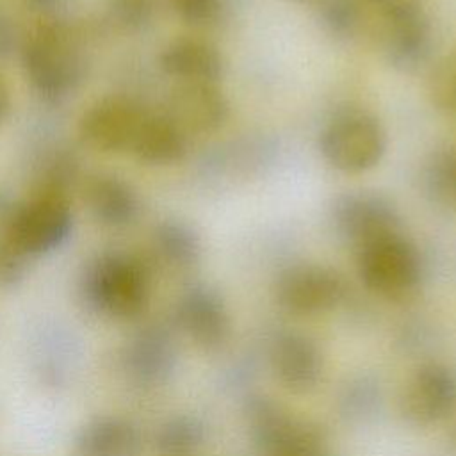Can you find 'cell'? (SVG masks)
<instances>
[{
    "instance_id": "1",
    "label": "cell",
    "mask_w": 456,
    "mask_h": 456,
    "mask_svg": "<svg viewBox=\"0 0 456 456\" xmlns=\"http://www.w3.org/2000/svg\"><path fill=\"white\" fill-rule=\"evenodd\" d=\"M324 160L344 173H363L379 164L387 150V132L369 112L346 110L321 132Z\"/></svg>"
},
{
    "instance_id": "2",
    "label": "cell",
    "mask_w": 456,
    "mask_h": 456,
    "mask_svg": "<svg viewBox=\"0 0 456 456\" xmlns=\"http://www.w3.org/2000/svg\"><path fill=\"white\" fill-rule=\"evenodd\" d=\"M71 226L73 214L64 192L43 189L14 210L5 239L23 255H41L61 246Z\"/></svg>"
},
{
    "instance_id": "3",
    "label": "cell",
    "mask_w": 456,
    "mask_h": 456,
    "mask_svg": "<svg viewBox=\"0 0 456 456\" xmlns=\"http://www.w3.org/2000/svg\"><path fill=\"white\" fill-rule=\"evenodd\" d=\"M358 274L369 290L399 297L417 285L420 256L417 248L397 232L358 249Z\"/></svg>"
},
{
    "instance_id": "4",
    "label": "cell",
    "mask_w": 456,
    "mask_h": 456,
    "mask_svg": "<svg viewBox=\"0 0 456 456\" xmlns=\"http://www.w3.org/2000/svg\"><path fill=\"white\" fill-rule=\"evenodd\" d=\"M379 9L383 20L378 43L385 59L399 71L419 69L433 48L431 23L420 0H397Z\"/></svg>"
},
{
    "instance_id": "5",
    "label": "cell",
    "mask_w": 456,
    "mask_h": 456,
    "mask_svg": "<svg viewBox=\"0 0 456 456\" xmlns=\"http://www.w3.org/2000/svg\"><path fill=\"white\" fill-rule=\"evenodd\" d=\"M87 290L100 310L116 317H130L144 306L148 276L139 260L126 255H107L91 269Z\"/></svg>"
},
{
    "instance_id": "6",
    "label": "cell",
    "mask_w": 456,
    "mask_h": 456,
    "mask_svg": "<svg viewBox=\"0 0 456 456\" xmlns=\"http://www.w3.org/2000/svg\"><path fill=\"white\" fill-rule=\"evenodd\" d=\"M23 64L32 86L46 96H62L82 77V61L55 30H45L27 43Z\"/></svg>"
},
{
    "instance_id": "7",
    "label": "cell",
    "mask_w": 456,
    "mask_h": 456,
    "mask_svg": "<svg viewBox=\"0 0 456 456\" xmlns=\"http://www.w3.org/2000/svg\"><path fill=\"white\" fill-rule=\"evenodd\" d=\"M337 232L356 249L381 237L399 232V212L394 203L378 192H349L333 207Z\"/></svg>"
},
{
    "instance_id": "8",
    "label": "cell",
    "mask_w": 456,
    "mask_h": 456,
    "mask_svg": "<svg viewBox=\"0 0 456 456\" xmlns=\"http://www.w3.org/2000/svg\"><path fill=\"white\" fill-rule=\"evenodd\" d=\"M276 296L289 312L301 315L321 314L342 299L344 281L335 271L322 265H294L280 276Z\"/></svg>"
},
{
    "instance_id": "9",
    "label": "cell",
    "mask_w": 456,
    "mask_h": 456,
    "mask_svg": "<svg viewBox=\"0 0 456 456\" xmlns=\"http://www.w3.org/2000/svg\"><path fill=\"white\" fill-rule=\"evenodd\" d=\"M456 406V378L438 363L419 367L404 385L401 408L413 424L429 426L445 419Z\"/></svg>"
},
{
    "instance_id": "10",
    "label": "cell",
    "mask_w": 456,
    "mask_h": 456,
    "mask_svg": "<svg viewBox=\"0 0 456 456\" xmlns=\"http://www.w3.org/2000/svg\"><path fill=\"white\" fill-rule=\"evenodd\" d=\"M142 110L130 100L109 96L93 103L80 118L82 139L100 151L130 150Z\"/></svg>"
},
{
    "instance_id": "11",
    "label": "cell",
    "mask_w": 456,
    "mask_h": 456,
    "mask_svg": "<svg viewBox=\"0 0 456 456\" xmlns=\"http://www.w3.org/2000/svg\"><path fill=\"white\" fill-rule=\"evenodd\" d=\"M169 105V118L183 132H216L230 114V103L214 82H182L173 91Z\"/></svg>"
},
{
    "instance_id": "12",
    "label": "cell",
    "mask_w": 456,
    "mask_h": 456,
    "mask_svg": "<svg viewBox=\"0 0 456 456\" xmlns=\"http://www.w3.org/2000/svg\"><path fill=\"white\" fill-rule=\"evenodd\" d=\"M271 365L276 379L290 392H308L322 374L319 347L305 335H281L271 349Z\"/></svg>"
},
{
    "instance_id": "13",
    "label": "cell",
    "mask_w": 456,
    "mask_h": 456,
    "mask_svg": "<svg viewBox=\"0 0 456 456\" xmlns=\"http://www.w3.org/2000/svg\"><path fill=\"white\" fill-rule=\"evenodd\" d=\"M164 73L182 82H217L224 73L219 50L201 39L180 37L171 41L159 57Z\"/></svg>"
},
{
    "instance_id": "14",
    "label": "cell",
    "mask_w": 456,
    "mask_h": 456,
    "mask_svg": "<svg viewBox=\"0 0 456 456\" xmlns=\"http://www.w3.org/2000/svg\"><path fill=\"white\" fill-rule=\"evenodd\" d=\"M187 150L185 132L169 118L160 114H142L132 141L130 151L146 164L167 166L182 160Z\"/></svg>"
},
{
    "instance_id": "15",
    "label": "cell",
    "mask_w": 456,
    "mask_h": 456,
    "mask_svg": "<svg viewBox=\"0 0 456 456\" xmlns=\"http://www.w3.org/2000/svg\"><path fill=\"white\" fill-rule=\"evenodd\" d=\"M185 331L203 347L221 346L230 333V321L219 296L208 289L191 290L180 305Z\"/></svg>"
},
{
    "instance_id": "16",
    "label": "cell",
    "mask_w": 456,
    "mask_h": 456,
    "mask_svg": "<svg viewBox=\"0 0 456 456\" xmlns=\"http://www.w3.org/2000/svg\"><path fill=\"white\" fill-rule=\"evenodd\" d=\"M84 201L93 216L110 226L130 223L139 210L135 191L112 175H94L84 183Z\"/></svg>"
},
{
    "instance_id": "17",
    "label": "cell",
    "mask_w": 456,
    "mask_h": 456,
    "mask_svg": "<svg viewBox=\"0 0 456 456\" xmlns=\"http://www.w3.org/2000/svg\"><path fill=\"white\" fill-rule=\"evenodd\" d=\"M319 14L326 30L340 39L358 37L372 27V9L365 0H324Z\"/></svg>"
},
{
    "instance_id": "18",
    "label": "cell",
    "mask_w": 456,
    "mask_h": 456,
    "mask_svg": "<svg viewBox=\"0 0 456 456\" xmlns=\"http://www.w3.org/2000/svg\"><path fill=\"white\" fill-rule=\"evenodd\" d=\"M87 456H128L134 452V431L119 422H100L86 433L82 442Z\"/></svg>"
},
{
    "instance_id": "19",
    "label": "cell",
    "mask_w": 456,
    "mask_h": 456,
    "mask_svg": "<svg viewBox=\"0 0 456 456\" xmlns=\"http://www.w3.org/2000/svg\"><path fill=\"white\" fill-rule=\"evenodd\" d=\"M155 239L166 258L176 264H191L200 253L198 235L191 230V226L178 221L162 223L157 228Z\"/></svg>"
},
{
    "instance_id": "20",
    "label": "cell",
    "mask_w": 456,
    "mask_h": 456,
    "mask_svg": "<svg viewBox=\"0 0 456 456\" xmlns=\"http://www.w3.org/2000/svg\"><path fill=\"white\" fill-rule=\"evenodd\" d=\"M431 103L447 114H456V50L444 55L428 80Z\"/></svg>"
},
{
    "instance_id": "21",
    "label": "cell",
    "mask_w": 456,
    "mask_h": 456,
    "mask_svg": "<svg viewBox=\"0 0 456 456\" xmlns=\"http://www.w3.org/2000/svg\"><path fill=\"white\" fill-rule=\"evenodd\" d=\"M426 182L429 192L440 201L456 208V151H444L431 160Z\"/></svg>"
},
{
    "instance_id": "22",
    "label": "cell",
    "mask_w": 456,
    "mask_h": 456,
    "mask_svg": "<svg viewBox=\"0 0 456 456\" xmlns=\"http://www.w3.org/2000/svg\"><path fill=\"white\" fill-rule=\"evenodd\" d=\"M169 4L178 18L194 27L217 23L228 7L226 0H169Z\"/></svg>"
},
{
    "instance_id": "23",
    "label": "cell",
    "mask_w": 456,
    "mask_h": 456,
    "mask_svg": "<svg viewBox=\"0 0 456 456\" xmlns=\"http://www.w3.org/2000/svg\"><path fill=\"white\" fill-rule=\"evenodd\" d=\"M21 255L7 239L0 244V278H14L18 274Z\"/></svg>"
},
{
    "instance_id": "24",
    "label": "cell",
    "mask_w": 456,
    "mask_h": 456,
    "mask_svg": "<svg viewBox=\"0 0 456 456\" xmlns=\"http://www.w3.org/2000/svg\"><path fill=\"white\" fill-rule=\"evenodd\" d=\"M9 103H11V96H9V89L5 86L4 80H0V123L4 121L7 110H9Z\"/></svg>"
},
{
    "instance_id": "25",
    "label": "cell",
    "mask_w": 456,
    "mask_h": 456,
    "mask_svg": "<svg viewBox=\"0 0 456 456\" xmlns=\"http://www.w3.org/2000/svg\"><path fill=\"white\" fill-rule=\"evenodd\" d=\"M365 2H369V4H374V5H379V7H383V5H388V4H392V2H397V0H365Z\"/></svg>"
},
{
    "instance_id": "26",
    "label": "cell",
    "mask_w": 456,
    "mask_h": 456,
    "mask_svg": "<svg viewBox=\"0 0 456 456\" xmlns=\"http://www.w3.org/2000/svg\"><path fill=\"white\" fill-rule=\"evenodd\" d=\"M39 2H46V0H39Z\"/></svg>"
}]
</instances>
